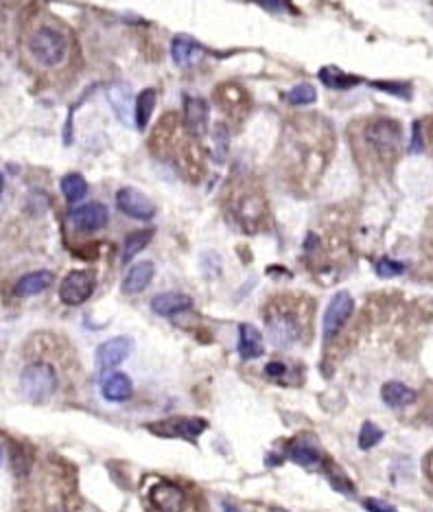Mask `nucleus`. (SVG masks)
Here are the masks:
<instances>
[{"mask_svg":"<svg viewBox=\"0 0 433 512\" xmlns=\"http://www.w3.org/2000/svg\"><path fill=\"white\" fill-rule=\"evenodd\" d=\"M265 324L274 346L289 348L300 337V316L298 309L285 298L274 300V303L265 309Z\"/></svg>","mask_w":433,"mask_h":512,"instance_id":"nucleus-1","label":"nucleus"},{"mask_svg":"<svg viewBox=\"0 0 433 512\" xmlns=\"http://www.w3.org/2000/svg\"><path fill=\"white\" fill-rule=\"evenodd\" d=\"M401 138L403 129L392 118H376L363 127L365 144H368L370 153H374V158L383 164L396 160L398 151H401Z\"/></svg>","mask_w":433,"mask_h":512,"instance_id":"nucleus-2","label":"nucleus"},{"mask_svg":"<svg viewBox=\"0 0 433 512\" xmlns=\"http://www.w3.org/2000/svg\"><path fill=\"white\" fill-rule=\"evenodd\" d=\"M29 51L40 66L55 68V66H60L66 60V55H68V40H66V36L57 29L40 27L31 33Z\"/></svg>","mask_w":433,"mask_h":512,"instance_id":"nucleus-3","label":"nucleus"},{"mask_svg":"<svg viewBox=\"0 0 433 512\" xmlns=\"http://www.w3.org/2000/svg\"><path fill=\"white\" fill-rule=\"evenodd\" d=\"M20 387L33 403H44L57 389V372L51 363H31L20 374Z\"/></svg>","mask_w":433,"mask_h":512,"instance_id":"nucleus-4","label":"nucleus"},{"mask_svg":"<svg viewBox=\"0 0 433 512\" xmlns=\"http://www.w3.org/2000/svg\"><path fill=\"white\" fill-rule=\"evenodd\" d=\"M94 287H96V281H94V274L92 272L75 270V272H70L62 281V285H60V298H62V303L68 305V307L83 305L86 300L92 296Z\"/></svg>","mask_w":433,"mask_h":512,"instance_id":"nucleus-5","label":"nucleus"},{"mask_svg":"<svg viewBox=\"0 0 433 512\" xmlns=\"http://www.w3.org/2000/svg\"><path fill=\"white\" fill-rule=\"evenodd\" d=\"M206 427H208V422L204 418L182 416V418H169V420L155 422V425H149V431H153L155 436H162V438H184L193 442L202 436Z\"/></svg>","mask_w":433,"mask_h":512,"instance_id":"nucleus-6","label":"nucleus"},{"mask_svg":"<svg viewBox=\"0 0 433 512\" xmlns=\"http://www.w3.org/2000/svg\"><path fill=\"white\" fill-rule=\"evenodd\" d=\"M354 311V300L348 292H339L332 296L324 311V320H322V331H324V340L335 337L341 331V327L350 320Z\"/></svg>","mask_w":433,"mask_h":512,"instance_id":"nucleus-7","label":"nucleus"},{"mask_svg":"<svg viewBox=\"0 0 433 512\" xmlns=\"http://www.w3.org/2000/svg\"><path fill=\"white\" fill-rule=\"evenodd\" d=\"M116 206L123 215L138 221H149L158 213V208H155L151 199L138 193L136 188H120L116 193Z\"/></svg>","mask_w":433,"mask_h":512,"instance_id":"nucleus-8","label":"nucleus"},{"mask_svg":"<svg viewBox=\"0 0 433 512\" xmlns=\"http://www.w3.org/2000/svg\"><path fill=\"white\" fill-rule=\"evenodd\" d=\"M131 346H134V344H131V340H129V337H123V335H118V337H112V340L103 342L101 346L96 348V355H94L96 370H99V372L114 370L116 366H120V363H123V361L129 357Z\"/></svg>","mask_w":433,"mask_h":512,"instance_id":"nucleus-9","label":"nucleus"},{"mask_svg":"<svg viewBox=\"0 0 433 512\" xmlns=\"http://www.w3.org/2000/svg\"><path fill=\"white\" fill-rule=\"evenodd\" d=\"M70 224L77 230H83V232H92V230H101L107 224V208L99 202H90V204H83V206H77L73 208L70 213Z\"/></svg>","mask_w":433,"mask_h":512,"instance_id":"nucleus-10","label":"nucleus"},{"mask_svg":"<svg viewBox=\"0 0 433 512\" xmlns=\"http://www.w3.org/2000/svg\"><path fill=\"white\" fill-rule=\"evenodd\" d=\"M151 504L160 512H180L186 504V495L177 484L173 482H160L151 488L149 493Z\"/></svg>","mask_w":433,"mask_h":512,"instance_id":"nucleus-11","label":"nucleus"},{"mask_svg":"<svg viewBox=\"0 0 433 512\" xmlns=\"http://www.w3.org/2000/svg\"><path fill=\"white\" fill-rule=\"evenodd\" d=\"M191 307H193V298L180 292H164L153 296L151 300V311L160 318H173L177 313H184Z\"/></svg>","mask_w":433,"mask_h":512,"instance_id":"nucleus-12","label":"nucleus"},{"mask_svg":"<svg viewBox=\"0 0 433 512\" xmlns=\"http://www.w3.org/2000/svg\"><path fill=\"white\" fill-rule=\"evenodd\" d=\"M208 103L202 97H184V120L193 136H202L208 129Z\"/></svg>","mask_w":433,"mask_h":512,"instance_id":"nucleus-13","label":"nucleus"},{"mask_svg":"<svg viewBox=\"0 0 433 512\" xmlns=\"http://www.w3.org/2000/svg\"><path fill=\"white\" fill-rule=\"evenodd\" d=\"M153 274H155V265L151 261H140L136 263L131 270L127 272L125 281H123V294L127 296H136L140 292H144L151 281H153Z\"/></svg>","mask_w":433,"mask_h":512,"instance_id":"nucleus-14","label":"nucleus"},{"mask_svg":"<svg viewBox=\"0 0 433 512\" xmlns=\"http://www.w3.org/2000/svg\"><path fill=\"white\" fill-rule=\"evenodd\" d=\"M101 394L109 403H123L131 394H134V383L127 374L123 372H112L109 376H105L101 383Z\"/></svg>","mask_w":433,"mask_h":512,"instance_id":"nucleus-15","label":"nucleus"},{"mask_svg":"<svg viewBox=\"0 0 433 512\" xmlns=\"http://www.w3.org/2000/svg\"><path fill=\"white\" fill-rule=\"evenodd\" d=\"M202 47L188 36H177L171 42V60L175 66H180V68H186V66L195 64L199 57H202Z\"/></svg>","mask_w":433,"mask_h":512,"instance_id":"nucleus-16","label":"nucleus"},{"mask_svg":"<svg viewBox=\"0 0 433 512\" xmlns=\"http://www.w3.org/2000/svg\"><path fill=\"white\" fill-rule=\"evenodd\" d=\"M263 353H265V346H263L261 331L252 324H241L239 327V355H241V359H246V361L259 359Z\"/></svg>","mask_w":433,"mask_h":512,"instance_id":"nucleus-17","label":"nucleus"},{"mask_svg":"<svg viewBox=\"0 0 433 512\" xmlns=\"http://www.w3.org/2000/svg\"><path fill=\"white\" fill-rule=\"evenodd\" d=\"M53 281H55V276L49 270H38V272L25 274L16 283L14 294L16 296H36V294H42V292H47V289L53 285Z\"/></svg>","mask_w":433,"mask_h":512,"instance_id":"nucleus-18","label":"nucleus"},{"mask_svg":"<svg viewBox=\"0 0 433 512\" xmlns=\"http://www.w3.org/2000/svg\"><path fill=\"white\" fill-rule=\"evenodd\" d=\"M381 398L383 403L387 407H394V409H401V407H407L416 403L418 394L414 392L412 387H407L405 383L401 381H387L383 387H381Z\"/></svg>","mask_w":433,"mask_h":512,"instance_id":"nucleus-19","label":"nucleus"},{"mask_svg":"<svg viewBox=\"0 0 433 512\" xmlns=\"http://www.w3.org/2000/svg\"><path fill=\"white\" fill-rule=\"evenodd\" d=\"M317 77L326 88H330V90H350V88L359 86L363 81L361 77L348 75V73L335 68V66H324V68L317 73Z\"/></svg>","mask_w":433,"mask_h":512,"instance_id":"nucleus-20","label":"nucleus"},{"mask_svg":"<svg viewBox=\"0 0 433 512\" xmlns=\"http://www.w3.org/2000/svg\"><path fill=\"white\" fill-rule=\"evenodd\" d=\"M155 103H158V92L153 90V88H144V90L136 97V103H134V120H136V127L144 129L149 125L151 114L155 110Z\"/></svg>","mask_w":433,"mask_h":512,"instance_id":"nucleus-21","label":"nucleus"},{"mask_svg":"<svg viewBox=\"0 0 433 512\" xmlns=\"http://www.w3.org/2000/svg\"><path fill=\"white\" fill-rule=\"evenodd\" d=\"M107 99H109V105H112L114 114L120 118V123H129V105H131V92H129V86L123 84H116L107 90Z\"/></svg>","mask_w":433,"mask_h":512,"instance_id":"nucleus-22","label":"nucleus"},{"mask_svg":"<svg viewBox=\"0 0 433 512\" xmlns=\"http://www.w3.org/2000/svg\"><path fill=\"white\" fill-rule=\"evenodd\" d=\"M62 193L68 204H77L88 195V182L81 173H68L62 177Z\"/></svg>","mask_w":433,"mask_h":512,"instance_id":"nucleus-23","label":"nucleus"},{"mask_svg":"<svg viewBox=\"0 0 433 512\" xmlns=\"http://www.w3.org/2000/svg\"><path fill=\"white\" fill-rule=\"evenodd\" d=\"M289 458H291L296 464L306 466V469H313V466L322 464V453L315 447H311L309 442H302V440L289 444Z\"/></svg>","mask_w":433,"mask_h":512,"instance_id":"nucleus-24","label":"nucleus"},{"mask_svg":"<svg viewBox=\"0 0 433 512\" xmlns=\"http://www.w3.org/2000/svg\"><path fill=\"white\" fill-rule=\"evenodd\" d=\"M153 239V230L147 228V230H136V232H129V235L125 237V248H123V261L129 263L134 256L144 250L149 246V241Z\"/></svg>","mask_w":433,"mask_h":512,"instance_id":"nucleus-25","label":"nucleus"},{"mask_svg":"<svg viewBox=\"0 0 433 512\" xmlns=\"http://www.w3.org/2000/svg\"><path fill=\"white\" fill-rule=\"evenodd\" d=\"M317 92L311 84H298L287 92V101L291 105H311L315 103Z\"/></svg>","mask_w":433,"mask_h":512,"instance_id":"nucleus-26","label":"nucleus"},{"mask_svg":"<svg viewBox=\"0 0 433 512\" xmlns=\"http://www.w3.org/2000/svg\"><path fill=\"white\" fill-rule=\"evenodd\" d=\"M383 440V429L376 427L374 422L365 420L361 425V431H359V449L363 451H370L372 447H376Z\"/></svg>","mask_w":433,"mask_h":512,"instance_id":"nucleus-27","label":"nucleus"},{"mask_svg":"<svg viewBox=\"0 0 433 512\" xmlns=\"http://www.w3.org/2000/svg\"><path fill=\"white\" fill-rule=\"evenodd\" d=\"M374 272L381 278H394V276L405 274L407 265L403 261H394V259H379L374 263Z\"/></svg>","mask_w":433,"mask_h":512,"instance_id":"nucleus-28","label":"nucleus"},{"mask_svg":"<svg viewBox=\"0 0 433 512\" xmlns=\"http://www.w3.org/2000/svg\"><path fill=\"white\" fill-rule=\"evenodd\" d=\"M372 88L401 99H412V86L405 81H372Z\"/></svg>","mask_w":433,"mask_h":512,"instance_id":"nucleus-29","label":"nucleus"},{"mask_svg":"<svg viewBox=\"0 0 433 512\" xmlns=\"http://www.w3.org/2000/svg\"><path fill=\"white\" fill-rule=\"evenodd\" d=\"M215 155H217V162H224L226 155H228V144H230V131L224 123H217L215 125Z\"/></svg>","mask_w":433,"mask_h":512,"instance_id":"nucleus-30","label":"nucleus"},{"mask_svg":"<svg viewBox=\"0 0 433 512\" xmlns=\"http://www.w3.org/2000/svg\"><path fill=\"white\" fill-rule=\"evenodd\" d=\"M328 482H330V486L335 488V491H339V493H346V495H352V493H354V484H352L339 469H328Z\"/></svg>","mask_w":433,"mask_h":512,"instance_id":"nucleus-31","label":"nucleus"},{"mask_svg":"<svg viewBox=\"0 0 433 512\" xmlns=\"http://www.w3.org/2000/svg\"><path fill=\"white\" fill-rule=\"evenodd\" d=\"M409 151L412 153H423L425 151V140H423V125L416 120L412 127V142H409Z\"/></svg>","mask_w":433,"mask_h":512,"instance_id":"nucleus-32","label":"nucleus"},{"mask_svg":"<svg viewBox=\"0 0 433 512\" xmlns=\"http://www.w3.org/2000/svg\"><path fill=\"white\" fill-rule=\"evenodd\" d=\"M363 508L368 512H398L392 504L383 502V499H365Z\"/></svg>","mask_w":433,"mask_h":512,"instance_id":"nucleus-33","label":"nucleus"},{"mask_svg":"<svg viewBox=\"0 0 433 512\" xmlns=\"http://www.w3.org/2000/svg\"><path fill=\"white\" fill-rule=\"evenodd\" d=\"M285 372H287V366L280 363V361H272V363L265 366V374L274 376V379H276V376H283Z\"/></svg>","mask_w":433,"mask_h":512,"instance_id":"nucleus-34","label":"nucleus"},{"mask_svg":"<svg viewBox=\"0 0 433 512\" xmlns=\"http://www.w3.org/2000/svg\"><path fill=\"white\" fill-rule=\"evenodd\" d=\"M261 7L267 9V11H287V9H291V5H287V3H263Z\"/></svg>","mask_w":433,"mask_h":512,"instance_id":"nucleus-35","label":"nucleus"},{"mask_svg":"<svg viewBox=\"0 0 433 512\" xmlns=\"http://www.w3.org/2000/svg\"><path fill=\"white\" fill-rule=\"evenodd\" d=\"M224 512H239V508H237V506H232V504H228V502H224Z\"/></svg>","mask_w":433,"mask_h":512,"instance_id":"nucleus-36","label":"nucleus"},{"mask_svg":"<svg viewBox=\"0 0 433 512\" xmlns=\"http://www.w3.org/2000/svg\"><path fill=\"white\" fill-rule=\"evenodd\" d=\"M3 191H5V177L0 173V195H3Z\"/></svg>","mask_w":433,"mask_h":512,"instance_id":"nucleus-37","label":"nucleus"},{"mask_svg":"<svg viewBox=\"0 0 433 512\" xmlns=\"http://www.w3.org/2000/svg\"><path fill=\"white\" fill-rule=\"evenodd\" d=\"M0 460H3V451H0Z\"/></svg>","mask_w":433,"mask_h":512,"instance_id":"nucleus-38","label":"nucleus"}]
</instances>
